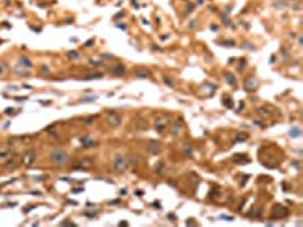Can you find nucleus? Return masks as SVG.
Wrapping results in <instances>:
<instances>
[{
	"instance_id": "nucleus-1",
	"label": "nucleus",
	"mask_w": 303,
	"mask_h": 227,
	"mask_svg": "<svg viewBox=\"0 0 303 227\" xmlns=\"http://www.w3.org/2000/svg\"><path fill=\"white\" fill-rule=\"evenodd\" d=\"M68 161H70V156H68V153H67L65 150L58 149L55 151H52V155H50V162L55 164V165H58V166L65 165Z\"/></svg>"
},
{
	"instance_id": "nucleus-2",
	"label": "nucleus",
	"mask_w": 303,
	"mask_h": 227,
	"mask_svg": "<svg viewBox=\"0 0 303 227\" xmlns=\"http://www.w3.org/2000/svg\"><path fill=\"white\" fill-rule=\"evenodd\" d=\"M105 121H106V124L109 126V127L115 129V127H118V126L121 124V115L118 112H115V111H109V112L105 114Z\"/></svg>"
},
{
	"instance_id": "nucleus-3",
	"label": "nucleus",
	"mask_w": 303,
	"mask_h": 227,
	"mask_svg": "<svg viewBox=\"0 0 303 227\" xmlns=\"http://www.w3.org/2000/svg\"><path fill=\"white\" fill-rule=\"evenodd\" d=\"M129 168V159L123 155H117L114 158V170L117 173H124Z\"/></svg>"
},
{
	"instance_id": "nucleus-4",
	"label": "nucleus",
	"mask_w": 303,
	"mask_h": 227,
	"mask_svg": "<svg viewBox=\"0 0 303 227\" xmlns=\"http://www.w3.org/2000/svg\"><path fill=\"white\" fill-rule=\"evenodd\" d=\"M170 118H168L167 115H159L156 117V120H155V129H156L159 133H164L168 127H170Z\"/></svg>"
},
{
	"instance_id": "nucleus-5",
	"label": "nucleus",
	"mask_w": 303,
	"mask_h": 227,
	"mask_svg": "<svg viewBox=\"0 0 303 227\" xmlns=\"http://www.w3.org/2000/svg\"><path fill=\"white\" fill-rule=\"evenodd\" d=\"M144 150L150 155H159L162 151V144L158 142V141H147L144 144Z\"/></svg>"
},
{
	"instance_id": "nucleus-6",
	"label": "nucleus",
	"mask_w": 303,
	"mask_h": 227,
	"mask_svg": "<svg viewBox=\"0 0 303 227\" xmlns=\"http://www.w3.org/2000/svg\"><path fill=\"white\" fill-rule=\"evenodd\" d=\"M170 132L171 135H180L182 132H184V123H182V120H176V121H173L170 124Z\"/></svg>"
},
{
	"instance_id": "nucleus-7",
	"label": "nucleus",
	"mask_w": 303,
	"mask_h": 227,
	"mask_svg": "<svg viewBox=\"0 0 303 227\" xmlns=\"http://www.w3.org/2000/svg\"><path fill=\"white\" fill-rule=\"evenodd\" d=\"M277 215H279V218H286L288 217V209L282 204H276L274 209H273V217H277Z\"/></svg>"
},
{
	"instance_id": "nucleus-8",
	"label": "nucleus",
	"mask_w": 303,
	"mask_h": 227,
	"mask_svg": "<svg viewBox=\"0 0 303 227\" xmlns=\"http://www.w3.org/2000/svg\"><path fill=\"white\" fill-rule=\"evenodd\" d=\"M256 83L258 82H256V79H255V77H248L247 80H246V86H244V88L247 91H255V89H256Z\"/></svg>"
},
{
	"instance_id": "nucleus-9",
	"label": "nucleus",
	"mask_w": 303,
	"mask_h": 227,
	"mask_svg": "<svg viewBox=\"0 0 303 227\" xmlns=\"http://www.w3.org/2000/svg\"><path fill=\"white\" fill-rule=\"evenodd\" d=\"M112 73H114L115 76H124V74H126V68H124V67L121 65V64H117V65L112 68Z\"/></svg>"
},
{
	"instance_id": "nucleus-10",
	"label": "nucleus",
	"mask_w": 303,
	"mask_h": 227,
	"mask_svg": "<svg viewBox=\"0 0 303 227\" xmlns=\"http://www.w3.org/2000/svg\"><path fill=\"white\" fill-rule=\"evenodd\" d=\"M80 141H82V147H86V149H88V147H94L96 145V141H94V139H91L90 136H85V138H80Z\"/></svg>"
},
{
	"instance_id": "nucleus-11",
	"label": "nucleus",
	"mask_w": 303,
	"mask_h": 227,
	"mask_svg": "<svg viewBox=\"0 0 303 227\" xmlns=\"http://www.w3.org/2000/svg\"><path fill=\"white\" fill-rule=\"evenodd\" d=\"M164 171H165V165H164L162 161H159L156 165H155V173H156L158 176H161V174H164Z\"/></svg>"
},
{
	"instance_id": "nucleus-12",
	"label": "nucleus",
	"mask_w": 303,
	"mask_h": 227,
	"mask_svg": "<svg viewBox=\"0 0 303 227\" xmlns=\"http://www.w3.org/2000/svg\"><path fill=\"white\" fill-rule=\"evenodd\" d=\"M135 76L137 77H150L152 73H150V70H138V71H135Z\"/></svg>"
},
{
	"instance_id": "nucleus-13",
	"label": "nucleus",
	"mask_w": 303,
	"mask_h": 227,
	"mask_svg": "<svg viewBox=\"0 0 303 227\" xmlns=\"http://www.w3.org/2000/svg\"><path fill=\"white\" fill-rule=\"evenodd\" d=\"M184 150H185V153H186V156H188V158H193V147H191L190 144H186Z\"/></svg>"
},
{
	"instance_id": "nucleus-14",
	"label": "nucleus",
	"mask_w": 303,
	"mask_h": 227,
	"mask_svg": "<svg viewBox=\"0 0 303 227\" xmlns=\"http://www.w3.org/2000/svg\"><path fill=\"white\" fill-rule=\"evenodd\" d=\"M226 79H227V82H229V83L235 85V77H233V76H231V74H226Z\"/></svg>"
},
{
	"instance_id": "nucleus-15",
	"label": "nucleus",
	"mask_w": 303,
	"mask_h": 227,
	"mask_svg": "<svg viewBox=\"0 0 303 227\" xmlns=\"http://www.w3.org/2000/svg\"><path fill=\"white\" fill-rule=\"evenodd\" d=\"M164 80H165V83H167L168 86H174V83H173V80H171V79H168L167 76L164 77Z\"/></svg>"
},
{
	"instance_id": "nucleus-16",
	"label": "nucleus",
	"mask_w": 303,
	"mask_h": 227,
	"mask_svg": "<svg viewBox=\"0 0 303 227\" xmlns=\"http://www.w3.org/2000/svg\"><path fill=\"white\" fill-rule=\"evenodd\" d=\"M68 58H73V59H77V58H79V55H77V53H76V52H70V53H68Z\"/></svg>"
},
{
	"instance_id": "nucleus-17",
	"label": "nucleus",
	"mask_w": 303,
	"mask_h": 227,
	"mask_svg": "<svg viewBox=\"0 0 303 227\" xmlns=\"http://www.w3.org/2000/svg\"><path fill=\"white\" fill-rule=\"evenodd\" d=\"M244 139H247V135H238L237 136V141H244Z\"/></svg>"
},
{
	"instance_id": "nucleus-18",
	"label": "nucleus",
	"mask_w": 303,
	"mask_h": 227,
	"mask_svg": "<svg viewBox=\"0 0 303 227\" xmlns=\"http://www.w3.org/2000/svg\"><path fill=\"white\" fill-rule=\"evenodd\" d=\"M153 208H156V209H161V203H159V202H155V203H153Z\"/></svg>"
},
{
	"instance_id": "nucleus-19",
	"label": "nucleus",
	"mask_w": 303,
	"mask_h": 227,
	"mask_svg": "<svg viewBox=\"0 0 303 227\" xmlns=\"http://www.w3.org/2000/svg\"><path fill=\"white\" fill-rule=\"evenodd\" d=\"M120 203V200H112V202H109V204H118Z\"/></svg>"
},
{
	"instance_id": "nucleus-20",
	"label": "nucleus",
	"mask_w": 303,
	"mask_h": 227,
	"mask_svg": "<svg viewBox=\"0 0 303 227\" xmlns=\"http://www.w3.org/2000/svg\"><path fill=\"white\" fill-rule=\"evenodd\" d=\"M135 194H137L138 197H141V195H143V191H137V192H135Z\"/></svg>"
},
{
	"instance_id": "nucleus-21",
	"label": "nucleus",
	"mask_w": 303,
	"mask_h": 227,
	"mask_svg": "<svg viewBox=\"0 0 303 227\" xmlns=\"http://www.w3.org/2000/svg\"><path fill=\"white\" fill-rule=\"evenodd\" d=\"M0 73H2V67H0Z\"/></svg>"
}]
</instances>
